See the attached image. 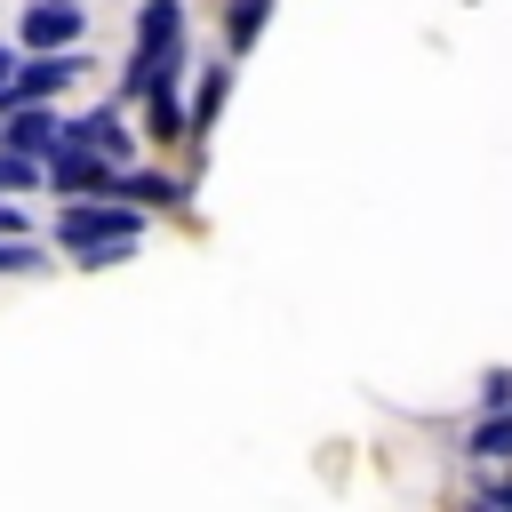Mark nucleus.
Wrapping results in <instances>:
<instances>
[{"label": "nucleus", "mask_w": 512, "mask_h": 512, "mask_svg": "<svg viewBox=\"0 0 512 512\" xmlns=\"http://www.w3.org/2000/svg\"><path fill=\"white\" fill-rule=\"evenodd\" d=\"M224 88H232V64H208V80H200V104H192V128H208V120H216Z\"/></svg>", "instance_id": "8"}, {"label": "nucleus", "mask_w": 512, "mask_h": 512, "mask_svg": "<svg viewBox=\"0 0 512 512\" xmlns=\"http://www.w3.org/2000/svg\"><path fill=\"white\" fill-rule=\"evenodd\" d=\"M136 232H144V216H136L128 200H88V208H64V216H56V240H64L80 264H104V256H120V248H136Z\"/></svg>", "instance_id": "2"}, {"label": "nucleus", "mask_w": 512, "mask_h": 512, "mask_svg": "<svg viewBox=\"0 0 512 512\" xmlns=\"http://www.w3.org/2000/svg\"><path fill=\"white\" fill-rule=\"evenodd\" d=\"M80 64H88V56H32V64L16 72V96H8V112H16V104H48V96H56V88H64Z\"/></svg>", "instance_id": "6"}, {"label": "nucleus", "mask_w": 512, "mask_h": 512, "mask_svg": "<svg viewBox=\"0 0 512 512\" xmlns=\"http://www.w3.org/2000/svg\"><path fill=\"white\" fill-rule=\"evenodd\" d=\"M120 192H128V200H144V208H168V200H184V184H168V176H144V168H128V176H120Z\"/></svg>", "instance_id": "7"}, {"label": "nucleus", "mask_w": 512, "mask_h": 512, "mask_svg": "<svg viewBox=\"0 0 512 512\" xmlns=\"http://www.w3.org/2000/svg\"><path fill=\"white\" fill-rule=\"evenodd\" d=\"M32 176H40V168H32V160H24V152H0V192H24V184H32Z\"/></svg>", "instance_id": "12"}, {"label": "nucleus", "mask_w": 512, "mask_h": 512, "mask_svg": "<svg viewBox=\"0 0 512 512\" xmlns=\"http://www.w3.org/2000/svg\"><path fill=\"white\" fill-rule=\"evenodd\" d=\"M0 240H16V208L8 200H0Z\"/></svg>", "instance_id": "15"}, {"label": "nucleus", "mask_w": 512, "mask_h": 512, "mask_svg": "<svg viewBox=\"0 0 512 512\" xmlns=\"http://www.w3.org/2000/svg\"><path fill=\"white\" fill-rule=\"evenodd\" d=\"M0 272H40V248L16 232V240H0Z\"/></svg>", "instance_id": "11"}, {"label": "nucleus", "mask_w": 512, "mask_h": 512, "mask_svg": "<svg viewBox=\"0 0 512 512\" xmlns=\"http://www.w3.org/2000/svg\"><path fill=\"white\" fill-rule=\"evenodd\" d=\"M480 400H488V408H496V416H504V408H512V376H504V368H496V376H488V384H480Z\"/></svg>", "instance_id": "13"}, {"label": "nucleus", "mask_w": 512, "mask_h": 512, "mask_svg": "<svg viewBox=\"0 0 512 512\" xmlns=\"http://www.w3.org/2000/svg\"><path fill=\"white\" fill-rule=\"evenodd\" d=\"M496 512H512V472H504V488H496Z\"/></svg>", "instance_id": "16"}, {"label": "nucleus", "mask_w": 512, "mask_h": 512, "mask_svg": "<svg viewBox=\"0 0 512 512\" xmlns=\"http://www.w3.org/2000/svg\"><path fill=\"white\" fill-rule=\"evenodd\" d=\"M80 40V0H32L24 8V48L32 56H72Z\"/></svg>", "instance_id": "3"}, {"label": "nucleus", "mask_w": 512, "mask_h": 512, "mask_svg": "<svg viewBox=\"0 0 512 512\" xmlns=\"http://www.w3.org/2000/svg\"><path fill=\"white\" fill-rule=\"evenodd\" d=\"M176 48H184V8H176V0H144V40H136V56H128L120 96L160 104V96H168V80H176Z\"/></svg>", "instance_id": "1"}, {"label": "nucleus", "mask_w": 512, "mask_h": 512, "mask_svg": "<svg viewBox=\"0 0 512 512\" xmlns=\"http://www.w3.org/2000/svg\"><path fill=\"white\" fill-rule=\"evenodd\" d=\"M48 176H56V192H80V208H88L96 192H120L112 160H96V152H64V160H48Z\"/></svg>", "instance_id": "5"}, {"label": "nucleus", "mask_w": 512, "mask_h": 512, "mask_svg": "<svg viewBox=\"0 0 512 512\" xmlns=\"http://www.w3.org/2000/svg\"><path fill=\"white\" fill-rule=\"evenodd\" d=\"M264 16H272V0H232V48H248L264 32Z\"/></svg>", "instance_id": "10"}, {"label": "nucleus", "mask_w": 512, "mask_h": 512, "mask_svg": "<svg viewBox=\"0 0 512 512\" xmlns=\"http://www.w3.org/2000/svg\"><path fill=\"white\" fill-rule=\"evenodd\" d=\"M472 456H488V464H504V456H512V416H488V424L472 432Z\"/></svg>", "instance_id": "9"}, {"label": "nucleus", "mask_w": 512, "mask_h": 512, "mask_svg": "<svg viewBox=\"0 0 512 512\" xmlns=\"http://www.w3.org/2000/svg\"><path fill=\"white\" fill-rule=\"evenodd\" d=\"M0 136H8V152H24V160H32V152H48V160H64V152H72V120H48L40 104H16Z\"/></svg>", "instance_id": "4"}, {"label": "nucleus", "mask_w": 512, "mask_h": 512, "mask_svg": "<svg viewBox=\"0 0 512 512\" xmlns=\"http://www.w3.org/2000/svg\"><path fill=\"white\" fill-rule=\"evenodd\" d=\"M16 72H24V64H16V56H8V48H0V104H8V96H16Z\"/></svg>", "instance_id": "14"}]
</instances>
